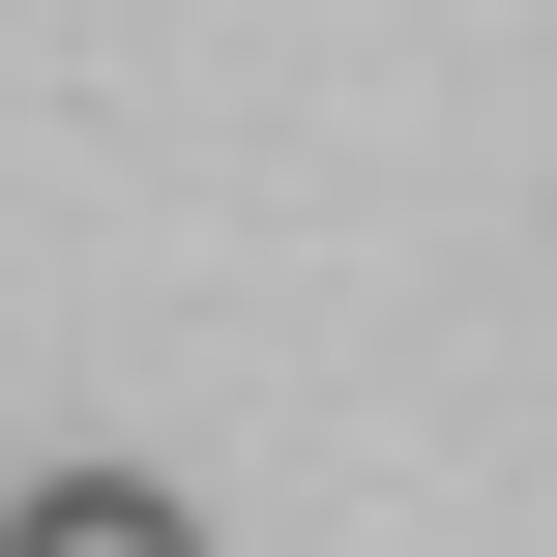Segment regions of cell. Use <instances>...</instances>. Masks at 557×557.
I'll return each mask as SVG.
<instances>
[{"label":"cell","mask_w":557,"mask_h":557,"mask_svg":"<svg viewBox=\"0 0 557 557\" xmlns=\"http://www.w3.org/2000/svg\"><path fill=\"white\" fill-rule=\"evenodd\" d=\"M0 557H206V499H147V470H29Z\"/></svg>","instance_id":"cell-1"}]
</instances>
